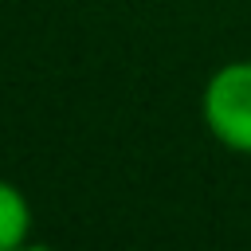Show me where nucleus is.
I'll return each instance as SVG.
<instances>
[{"label": "nucleus", "instance_id": "f257e3e1", "mask_svg": "<svg viewBox=\"0 0 251 251\" xmlns=\"http://www.w3.org/2000/svg\"><path fill=\"white\" fill-rule=\"evenodd\" d=\"M200 118L224 149L251 157V59H231L208 75Z\"/></svg>", "mask_w": 251, "mask_h": 251}, {"label": "nucleus", "instance_id": "f03ea898", "mask_svg": "<svg viewBox=\"0 0 251 251\" xmlns=\"http://www.w3.org/2000/svg\"><path fill=\"white\" fill-rule=\"evenodd\" d=\"M24 243H31V200L0 176V251H20Z\"/></svg>", "mask_w": 251, "mask_h": 251}, {"label": "nucleus", "instance_id": "7ed1b4c3", "mask_svg": "<svg viewBox=\"0 0 251 251\" xmlns=\"http://www.w3.org/2000/svg\"><path fill=\"white\" fill-rule=\"evenodd\" d=\"M20 251H55V247H47V243H35V239H31V243H24Z\"/></svg>", "mask_w": 251, "mask_h": 251}]
</instances>
